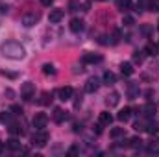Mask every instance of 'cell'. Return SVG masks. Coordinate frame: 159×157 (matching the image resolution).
I'll use <instances>...</instances> for the list:
<instances>
[{"instance_id":"9","label":"cell","mask_w":159,"mask_h":157,"mask_svg":"<svg viewBox=\"0 0 159 157\" xmlns=\"http://www.w3.org/2000/svg\"><path fill=\"white\" fill-rule=\"evenodd\" d=\"M69 28H70V32H72V34H80V32H83L85 22H83L81 19H72V20H70V24H69Z\"/></svg>"},{"instance_id":"45","label":"cell","mask_w":159,"mask_h":157,"mask_svg":"<svg viewBox=\"0 0 159 157\" xmlns=\"http://www.w3.org/2000/svg\"><path fill=\"white\" fill-rule=\"evenodd\" d=\"M100 2H102V0H100Z\"/></svg>"},{"instance_id":"25","label":"cell","mask_w":159,"mask_h":157,"mask_svg":"<svg viewBox=\"0 0 159 157\" xmlns=\"http://www.w3.org/2000/svg\"><path fill=\"white\" fill-rule=\"evenodd\" d=\"M137 94H139V87H137L135 83H129V87H128V96L133 100V98H137Z\"/></svg>"},{"instance_id":"10","label":"cell","mask_w":159,"mask_h":157,"mask_svg":"<svg viewBox=\"0 0 159 157\" xmlns=\"http://www.w3.org/2000/svg\"><path fill=\"white\" fill-rule=\"evenodd\" d=\"M52 118H54V122H56V124H63V122L69 118V115H67L61 107H56V109H54V115H52Z\"/></svg>"},{"instance_id":"46","label":"cell","mask_w":159,"mask_h":157,"mask_svg":"<svg viewBox=\"0 0 159 157\" xmlns=\"http://www.w3.org/2000/svg\"><path fill=\"white\" fill-rule=\"evenodd\" d=\"M157 28H159V26H157Z\"/></svg>"},{"instance_id":"14","label":"cell","mask_w":159,"mask_h":157,"mask_svg":"<svg viewBox=\"0 0 159 157\" xmlns=\"http://www.w3.org/2000/svg\"><path fill=\"white\" fill-rule=\"evenodd\" d=\"M50 102H52V94L46 92V91H43L41 96H39V100H37V104H39V105H50Z\"/></svg>"},{"instance_id":"38","label":"cell","mask_w":159,"mask_h":157,"mask_svg":"<svg viewBox=\"0 0 159 157\" xmlns=\"http://www.w3.org/2000/svg\"><path fill=\"white\" fill-rule=\"evenodd\" d=\"M9 118H11L9 113H2V115H0V122H9Z\"/></svg>"},{"instance_id":"11","label":"cell","mask_w":159,"mask_h":157,"mask_svg":"<svg viewBox=\"0 0 159 157\" xmlns=\"http://www.w3.org/2000/svg\"><path fill=\"white\" fill-rule=\"evenodd\" d=\"M111 122H113V115H111L109 111H104V113L98 115V124H102V126H111Z\"/></svg>"},{"instance_id":"37","label":"cell","mask_w":159,"mask_h":157,"mask_svg":"<svg viewBox=\"0 0 159 157\" xmlns=\"http://www.w3.org/2000/svg\"><path fill=\"white\" fill-rule=\"evenodd\" d=\"M11 111H13L15 115H22V107H20V105H13V107H11Z\"/></svg>"},{"instance_id":"3","label":"cell","mask_w":159,"mask_h":157,"mask_svg":"<svg viewBox=\"0 0 159 157\" xmlns=\"http://www.w3.org/2000/svg\"><path fill=\"white\" fill-rule=\"evenodd\" d=\"M39 20H41V13H39V11H30V13H26V15L22 17V24H24L26 28L35 26Z\"/></svg>"},{"instance_id":"36","label":"cell","mask_w":159,"mask_h":157,"mask_svg":"<svg viewBox=\"0 0 159 157\" xmlns=\"http://www.w3.org/2000/svg\"><path fill=\"white\" fill-rule=\"evenodd\" d=\"M141 32H143L144 35H150V32H152V26H146V24H144V26L141 28Z\"/></svg>"},{"instance_id":"35","label":"cell","mask_w":159,"mask_h":157,"mask_svg":"<svg viewBox=\"0 0 159 157\" xmlns=\"http://www.w3.org/2000/svg\"><path fill=\"white\" fill-rule=\"evenodd\" d=\"M78 154H80V148H78V146H72V148H69V152H67V155H69V157L78 155Z\"/></svg>"},{"instance_id":"28","label":"cell","mask_w":159,"mask_h":157,"mask_svg":"<svg viewBox=\"0 0 159 157\" xmlns=\"http://www.w3.org/2000/svg\"><path fill=\"white\" fill-rule=\"evenodd\" d=\"M146 7H148V2H146V0H137V4H135V11L143 13Z\"/></svg>"},{"instance_id":"8","label":"cell","mask_w":159,"mask_h":157,"mask_svg":"<svg viewBox=\"0 0 159 157\" xmlns=\"http://www.w3.org/2000/svg\"><path fill=\"white\" fill-rule=\"evenodd\" d=\"M120 102V94L117 91H113V92H109L107 96H106V105L107 107H117Z\"/></svg>"},{"instance_id":"7","label":"cell","mask_w":159,"mask_h":157,"mask_svg":"<svg viewBox=\"0 0 159 157\" xmlns=\"http://www.w3.org/2000/svg\"><path fill=\"white\" fill-rule=\"evenodd\" d=\"M63 17H65V9H52L50 15H48V20L52 24H57V22L63 20Z\"/></svg>"},{"instance_id":"44","label":"cell","mask_w":159,"mask_h":157,"mask_svg":"<svg viewBox=\"0 0 159 157\" xmlns=\"http://www.w3.org/2000/svg\"><path fill=\"white\" fill-rule=\"evenodd\" d=\"M4 148H6V144H4V142H0V154L4 152Z\"/></svg>"},{"instance_id":"19","label":"cell","mask_w":159,"mask_h":157,"mask_svg":"<svg viewBox=\"0 0 159 157\" xmlns=\"http://www.w3.org/2000/svg\"><path fill=\"white\" fill-rule=\"evenodd\" d=\"M56 67L52 65V63H44L43 65V74H46V76H56Z\"/></svg>"},{"instance_id":"13","label":"cell","mask_w":159,"mask_h":157,"mask_svg":"<svg viewBox=\"0 0 159 157\" xmlns=\"http://www.w3.org/2000/svg\"><path fill=\"white\" fill-rule=\"evenodd\" d=\"M157 113V109H156V105L154 104H146L144 107H143V115L146 118H154V115Z\"/></svg>"},{"instance_id":"17","label":"cell","mask_w":159,"mask_h":157,"mask_svg":"<svg viewBox=\"0 0 159 157\" xmlns=\"http://www.w3.org/2000/svg\"><path fill=\"white\" fill-rule=\"evenodd\" d=\"M102 79H104V83H106V85H113V83L117 81V76H115L111 70H106V72H104V76H102Z\"/></svg>"},{"instance_id":"21","label":"cell","mask_w":159,"mask_h":157,"mask_svg":"<svg viewBox=\"0 0 159 157\" xmlns=\"http://www.w3.org/2000/svg\"><path fill=\"white\" fill-rule=\"evenodd\" d=\"M146 131H148L150 135H156V133L159 131V124H157V122L148 120V122H146Z\"/></svg>"},{"instance_id":"24","label":"cell","mask_w":159,"mask_h":157,"mask_svg":"<svg viewBox=\"0 0 159 157\" xmlns=\"http://www.w3.org/2000/svg\"><path fill=\"white\" fill-rule=\"evenodd\" d=\"M6 146H7L9 150H15V152H19V150H20V142H19L15 137H13V139H9V141L6 142Z\"/></svg>"},{"instance_id":"23","label":"cell","mask_w":159,"mask_h":157,"mask_svg":"<svg viewBox=\"0 0 159 157\" xmlns=\"http://www.w3.org/2000/svg\"><path fill=\"white\" fill-rule=\"evenodd\" d=\"M144 54H146V56H157V44L148 43L146 48H144Z\"/></svg>"},{"instance_id":"43","label":"cell","mask_w":159,"mask_h":157,"mask_svg":"<svg viewBox=\"0 0 159 157\" xmlns=\"http://www.w3.org/2000/svg\"><path fill=\"white\" fill-rule=\"evenodd\" d=\"M81 70H83V69H81V67H78V65L74 67V74H78V72H81Z\"/></svg>"},{"instance_id":"27","label":"cell","mask_w":159,"mask_h":157,"mask_svg":"<svg viewBox=\"0 0 159 157\" xmlns=\"http://www.w3.org/2000/svg\"><path fill=\"white\" fill-rule=\"evenodd\" d=\"M109 135H111V139H119V137L124 135V128H113L109 131Z\"/></svg>"},{"instance_id":"31","label":"cell","mask_w":159,"mask_h":157,"mask_svg":"<svg viewBox=\"0 0 159 157\" xmlns=\"http://www.w3.org/2000/svg\"><path fill=\"white\" fill-rule=\"evenodd\" d=\"M129 146L131 148H141L143 146V141L139 137H133V139H129Z\"/></svg>"},{"instance_id":"30","label":"cell","mask_w":159,"mask_h":157,"mask_svg":"<svg viewBox=\"0 0 159 157\" xmlns=\"http://www.w3.org/2000/svg\"><path fill=\"white\" fill-rule=\"evenodd\" d=\"M133 128H135L137 131H146V122H144V120H137V122L133 124Z\"/></svg>"},{"instance_id":"2","label":"cell","mask_w":159,"mask_h":157,"mask_svg":"<svg viewBox=\"0 0 159 157\" xmlns=\"http://www.w3.org/2000/svg\"><path fill=\"white\" fill-rule=\"evenodd\" d=\"M48 133L44 131V129H35V133H34V137H32V144L34 146H37V148H44L46 144H48Z\"/></svg>"},{"instance_id":"6","label":"cell","mask_w":159,"mask_h":157,"mask_svg":"<svg viewBox=\"0 0 159 157\" xmlns=\"http://www.w3.org/2000/svg\"><path fill=\"white\" fill-rule=\"evenodd\" d=\"M74 96V89L72 87H61V89H57V98L61 100V102H69L70 98Z\"/></svg>"},{"instance_id":"33","label":"cell","mask_w":159,"mask_h":157,"mask_svg":"<svg viewBox=\"0 0 159 157\" xmlns=\"http://www.w3.org/2000/svg\"><path fill=\"white\" fill-rule=\"evenodd\" d=\"M122 24H124V26H133V24H135V19H133V17H129V15H126V17H124V20H122Z\"/></svg>"},{"instance_id":"16","label":"cell","mask_w":159,"mask_h":157,"mask_svg":"<svg viewBox=\"0 0 159 157\" xmlns=\"http://www.w3.org/2000/svg\"><path fill=\"white\" fill-rule=\"evenodd\" d=\"M83 61H85V63H100V61H102V56H94V54L85 52V54H83Z\"/></svg>"},{"instance_id":"20","label":"cell","mask_w":159,"mask_h":157,"mask_svg":"<svg viewBox=\"0 0 159 157\" xmlns=\"http://www.w3.org/2000/svg\"><path fill=\"white\" fill-rule=\"evenodd\" d=\"M120 72H122V76H131L133 74V65L131 63H122L120 65Z\"/></svg>"},{"instance_id":"39","label":"cell","mask_w":159,"mask_h":157,"mask_svg":"<svg viewBox=\"0 0 159 157\" xmlns=\"http://www.w3.org/2000/svg\"><path fill=\"white\" fill-rule=\"evenodd\" d=\"M7 9H9V6H4V4H0V13H7Z\"/></svg>"},{"instance_id":"34","label":"cell","mask_w":159,"mask_h":157,"mask_svg":"<svg viewBox=\"0 0 159 157\" xmlns=\"http://www.w3.org/2000/svg\"><path fill=\"white\" fill-rule=\"evenodd\" d=\"M78 9H80V2L70 0V2H69V11H78Z\"/></svg>"},{"instance_id":"5","label":"cell","mask_w":159,"mask_h":157,"mask_svg":"<svg viewBox=\"0 0 159 157\" xmlns=\"http://www.w3.org/2000/svg\"><path fill=\"white\" fill-rule=\"evenodd\" d=\"M46 124H48V117H46L44 113H37L35 117L32 118V126H34L35 129H44Z\"/></svg>"},{"instance_id":"29","label":"cell","mask_w":159,"mask_h":157,"mask_svg":"<svg viewBox=\"0 0 159 157\" xmlns=\"http://www.w3.org/2000/svg\"><path fill=\"white\" fill-rule=\"evenodd\" d=\"M143 61H144V52H139V50H137V52L133 54V63H139V65H141Z\"/></svg>"},{"instance_id":"41","label":"cell","mask_w":159,"mask_h":157,"mask_svg":"<svg viewBox=\"0 0 159 157\" xmlns=\"http://www.w3.org/2000/svg\"><path fill=\"white\" fill-rule=\"evenodd\" d=\"M74 131H76V133L81 131V124H74Z\"/></svg>"},{"instance_id":"1","label":"cell","mask_w":159,"mask_h":157,"mask_svg":"<svg viewBox=\"0 0 159 157\" xmlns=\"http://www.w3.org/2000/svg\"><path fill=\"white\" fill-rule=\"evenodd\" d=\"M0 52L4 57L9 59H22L26 56V48L19 43V41H6L0 44Z\"/></svg>"},{"instance_id":"32","label":"cell","mask_w":159,"mask_h":157,"mask_svg":"<svg viewBox=\"0 0 159 157\" xmlns=\"http://www.w3.org/2000/svg\"><path fill=\"white\" fill-rule=\"evenodd\" d=\"M148 9L150 11H159V0H150L148 2Z\"/></svg>"},{"instance_id":"18","label":"cell","mask_w":159,"mask_h":157,"mask_svg":"<svg viewBox=\"0 0 159 157\" xmlns=\"http://www.w3.org/2000/svg\"><path fill=\"white\" fill-rule=\"evenodd\" d=\"M117 118H119L120 122H128V120L131 118V109H129V107H124L119 115H117Z\"/></svg>"},{"instance_id":"40","label":"cell","mask_w":159,"mask_h":157,"mask_svg":"<svg viewBox=\"0 0 159 157\" xmlns=\"http://www.w3.org/2000/svg\"><path fill=\"white\" fill-rule=\"evenodd\" d=\"M6 96H9V98H13V96H15V92H13L11 89H6Z\"/></svg>"},{"instance_id":"26","label":"cell","mask_w":159,"mask_h":157,"mask_svg":"<svg viewBox=\"0 0 159 157\" xmlns=\"http://www.w3.org/2000/svg\"><path fill=\"white\" fill-rule=\"evenodd\" d=\"M9 133L11 135H24V129L19 124H9Z\"/></svg>"},{"instance_id":"4","label":"cell","mask_w":159,"mask_h":157,"mask_svg":"<svg viewBox=\"0 0 159 157\" xmlns=\"http://www.w3.org/2000/svg\"><path fill=\"white\" fill-rule=\"evenodd\" d=\"M34 94H35V85H34L32 81H26V83L20 87V96H22L24 100H32Z\"/></svg>"},{"instance_id":"15","label":"cell","mask_w":159,"mask_h":157,"mask_svg":"<svg viewBox=\"0 0 159 157\" xmlns=\"http://www.w3.org/2000/svg\"><path fill=\"white\" fill-rule=\"evenodd\" d=\"M131 6H133V4H131V0H117V9L122 11V13H124V11H129V9H131Z\"/></svg>"},{"instance_id":"22","label":"cell","mask_w":159,"mask_h":157,"mask_svg":"<svg viewBox=\"0 0 159 157\" xmlns=\"http://www.w3.org/2000/svg\"><path fill=\"white\" fill-rule=\"evenodd\" d=\"M146 150H148L150 154H159V139H154L152 142H148Z\"/></svg>"},{"instance_id":"12","label":"cell","mask_w":159,"mask_h":157,"mask_svg":"<svg viewBox=\"0 0 159 157\" xmlns=\"http://www.w3.org/2000/svg\"><path fill=\"white\" fill-rule=\"evenodd\" d=\"M98 87H100L98 78H91V79H87V83H85V91H87V92H96Z\"/></svg>"},{"instance_id":"42","label":"cell","mask_w":159,"mask_h":157,"mask_svg":"<svg viewBox=\"0 0 159 157\" xmlns=\"http://www.w3.org/2000/svg\"><path fill=\"white\" fill-rule=\"evenodd\" d=\"M41 4H43V6H50V4H52V0H41Z\"/></svg>"}]
</instances>
